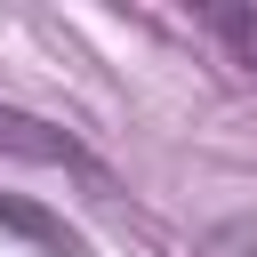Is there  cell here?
I'll return each mask as SVG.
<instances>
[{
    "mask_svg": "<svg viewBox=\"0 0 257 257\" xmlns=\"http://www.w3.org/2000/svg\"><path fill=\"white\" fill-rule=\"evenodd\" d=\"M201 24L225 40V56H233L241 72H257V8H249V0H217V8H201Z\"/></svg>",
    "mask_w": 257,
    "mask_h": 257,
    "instance_id": "obj_3",
    "label": "cell"
},
{
    "mask_svg": "<svg viewBox=\"0 0 257 257\" xmlns=\"http://www.w3.org/2000/svg\"><path fill=\"white\" fill-rule=\"evenodd\" d=\"M0 153L40 161V169H72V177H88V185H112V169H104L72 128H56V120H40V112H16V104H0Z\"/></svg>",
    "mask_w": 257,
    "mask_h": 257,
    "instance_id": "obj_1",
    "label": "cell"
},
{
    "mask_svg": "<svg viewBox=\"0 0 257 257\" xmlns=\"http://www.w3.org/2000/svg\"><path fill=\"white\" fill-rule=\"evenodd\" d=\"M0 233L32 241L40 257H88V241H80L56 209H40V201H24V193H0Z\"/></svg>",
    "mask_w": 257,
    "mask_h": 257,
    "instance_id": "obj_2",
    "label": "cell"
},
{
    "mask_svg": "<svg viewBox=\"0 0 257 257\" xmlns=\"http://www.w3.org/2000/svg\"><path fill=\"white\" fill-rule=\"evenodd\" d=\"M193 257H257V217H217L193 241Z\"/></svg>",
    "mask_w": 257,
    "mask_h": 257,
    "instance_id": "obj_4",
    "label": "cell"
}]
</instances>
